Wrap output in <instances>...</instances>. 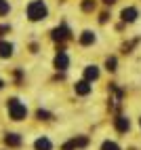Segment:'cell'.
Returning <instances> with one entry per match:
<instances>
[{"label": "cell", "mask_w": 141, "mask_h": 150, "mask_svg": "<svg viewBox=\"0 0 141 150\" xmlns=\"http://www.w3.org/2000/svg\"><path fill=\"white\" fill-rule=\"evenodd\" d=\"M27 17L32 19V21H40V19L46 17V6L42 0H34V2H29L27 6Z\"/></svg>", "instance_id": "obj_1"}, {"label": "cell", "mask_w": 141, "mask_h": 150, "mask_svg": "<svg viewBox=\"0 0 141 150\" xmlns=\"http://www.w3.org/2000/svg\"><path fill=\"white\" fill-rule=\"evenodd\" d=\"M6 108H8V114H11L13 121H21V118H25V114H27L25 106L19 102V99H8V102H6Z\"/></svg>", "instance_id": "obj_2"}, {"label": "cell", "mask_w": 141, "mask_h": 150, "mask_svg": "<svg viewBox=\"0 0 141 150\" xmlns=\"http://www.w3.org/2000/svg\"><path fill=\"white\" fill-rule=\"evenodd\" d=\"M67 36H69V30H67L65 25L55 28V30H53V40H65Z\"/></svg>", "instance_id": "obj_3"}, {"label": "cell", "mask_w": 141, "mask_h": 150, "mask_svg": "<svg viewBox=\"0 0 141 150\" xmlns=\"http://www.w3.org/2000/svg\"><path fill=\"white\" fill-rule=\"evenodd\" d=\"M86 146V137H78V139H72L63 146V150H74V148H84Z\"/></svg>", "instance_id": "obj_4"}, {"label": "cell", "mask_w": 141, "mask_h": 150, "mask_svg": "<svg viewBox=\"0 0 141 150\" xmlns=\"http://www.w3.org/2000/svg\"><path fill=\"white\" fill-rule=\"evenodd\" d=\"M67 64H69V59H67V55H65L63 51L55 57V68H57V70H65V68H67Z\"/></svg>", "instance_id": "obj_5"}, {"label": "cell", "mask_w": 141, "mask_h": 150, "mask_svg": "<svg viewBox=\"0 0 141 150\" xmlns=\"http://www.w3.org/2000/svg\"><path fill=\"white\" fill-rule=\"evenodd\" d=\"M76 93L78 95H88L90 93V85H88V81H80V83H76Z\"/></svg>", "instance_id": "obj_6"}, {"label": "cell", "mask_w": 141, "mask_h": 150, "mask_svg": "<svg viewBox=\"0 0 141 150\" xmlns=\"http://www.w3.org/2000/svg\"><path fill=\"white\" fill-rule=\"evenodd\" d=\"M128 127H130V123H128V118H124V116H118L116 118V129L120 133H124V131H128Z\"/></svg>", "instance_id": "obj_7"}, {"label": "cell", "mask_w": 141, "mask_h": 150, "mask_svg": "<svg viewBox=\"0 0 141 150\" xmlns=\"http://www.w3.org/2000/svg\"><path fill=\"white\" fill-rule=\"evenodd\" d=\"M122 19H124V21H135V19H137V8H133V6L124 8V11H122Z\"/></svg>", "instance_id": "obj_8"}, {"label": "cell", "mask_w": 141, "mask_h": 150, "mask_svg": "<svg viewBox=\"0 0 141 150\" xmlns=\"http://www.w3.org/2000/svg\"><path fill=\"white\" fill-rule=\"evenodd\" d=\"M84 76H86V81H97V78H99V70L95 66H88L84 70Z\"/></svg>", "instance_id": "obj_9"}, {"label": "cell", "mask_w": 141, "mask_h": 150, "mask_svg": "<svg viewBox=\"0 0 141 150\" xmlns=\"http://www.w3.org/2000/svg\"><path fill=\"white\" fill-rule=\"evenodd\" d=\"M11 55H13V45L0 42V57H11Z\"/></svg>", "instance_id": "obj_10"}, {"label": "cell", "mask_w": 141, "mask_h": 150, "mask_svg": "<svg viewBox=\"0 0 141 150\" xmlns=\"http://www.w3.org/2000/svg\"><path fill=\"white\" fill-rule=\"evenodd\" d=\"M95 42V34L93 32H82V36H80V45H93Z\"/></svg>", "instance_id": "obj_11"}, {"label": "cell", "mask_w": 141, "mask_h": 150, "mask_svg": "<svg viewBox=\"0 0 141 150\" xmlns=\"http://www.w3.org/2000/svg\"><path fill=\"white\" fill-rule=\"evenodd\" d=\"M53 146H51V142H48L46 137H38L36 139V150H51Z\"/></svg>", "instance_id": "obj_12"}, {"label": "cell", "mask_w": 141, "mask_h": 150, "mask_svg": "<svg viewBox=\"0 0 141 150\" xmlns=\"http://www.w3.org/2000/svg\"><path fill=\"white\" fill-rule=\"evenodd\" d=\"M4 139H6V144H8V146H19V144H21V137H19L17 133H8Z\"/></svg>", "instance_id": "obj_13"}, {"label": "cell", "mask_w": 141, "mask_h": 150, "mask_svg": "<svg viewBox=\"0 0 141 150\" xmlns=\"http://www.w3.org/2000/svg\"><path fill=\"white\" fill-rule=\"evenodd\" d=\"M82 8H84V11H93V8H95V0H84Z\"/></svg>", "instance_id": "obj_14"}, {"label": "cell", "mask_w": 141, "mask_h": 150, "mask_svg": "<svg viewBox=\"0 0 141 150\" xmlns=\"http://www.w3.org/2000/svg\"><path fill=\"white\" fill-rule=\"evenodd\" d=\"M101 150H120V148H118V144H114V142H105V144L101 146Z\"/></svg>", "instance_id": "obj_15"}, {"label": "cell", "mask_w": 141, "mask_h": 150, "mask_svg": "<svg viewBox=\"0 0 141 150\" xmlns=\"http://www.w3.org/2000/svg\"><path fill=\"white\" fill-rule=\"evenodd\" d=\"M105 66H107V70H116V57H107Z\"/></svg>", "instance_id": "obj_16"}, {"label": "cell", "mask_w": 141, "mask_h": 150, "mask_svg": "<svg viewBox=\"0 0 141 150\" xmlns=\"http://www.w3.org/2000/svg\"><path fill=\"white\" fill-rule=\"evenodd\" d=\"M6 13H8V2L4 0V2L0 4V15H6Z\"/></svg>", "instance_id": "obj_17"}, {"label": "cell", "mask_w": 141, "mask_h": 150, "mask_svg": "<svg viewBox=\"0 0 141 150\" xmlns=\"http://www.w3.org/2000/svg\"><path fill=\"white\" fill-rule=\"evenodd\" d=\"M38 118H44V121H46V118H48V112H44V110H40V112H38Z\"/></svg>", "instance_id": "obj_18"}, {"label": "cell", "mask_w": 141, "mask_h": 150, "mask_svg": "<svg viewBox=\"0 0 141 150\" xmlns=\"http://www.w3.org/2000/svg\"><path fill=\"white\" fill-rule=\"evenodd\" d=\"M103 2H105V4H114V2H116V0H103Z\"/></svg>", "instance_id": "obj_19"}, {"label": "cell", "mask_w": 141, "mask_h": 150, "mask_svg": "<svg viewBox=\"0 0 141 150\" xmlns=\"http://www.w3.org/2000/svg\"><path fill=\"white\" fill-rule=\"evenodd\" d=\"M0 89H2V81H0Z\"/></svg>", "instance_id": "obj_20"}, {"label": "cell", "mask_w": 141, "mask_h": 150, "mask_svg": "<svg viewBox=\"0 0 141 150\" xmlns=\"http://www.w3.org/2000/svg\"><path fill=\"white\" fill-rule=\"evenodd\" d=\"M2 2H4V0H0V4H2Z\"/></svg>", "instance_id": "obj_21"}, {"label": "cell", "mask_w": 141, "mask_h": 150, "mask_svg": "<svg viewBox=\"0 0 141 150\" xmlns=\"http://www.w3.org/2000/svg\"><path fill=\"white\" fill-rule=\"evenodd\" d=\"M139 123H141V121H139Z\"/></svg>", "instance_id": "obj_22"}]
</instances>
